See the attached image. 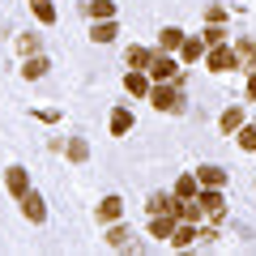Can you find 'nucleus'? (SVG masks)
<instances>
[{"label":"nucleus","instance_id":"nucleus-19","mask_svg":"<svg viewBox=\"0 0 256 256\" xmlns=\"http://www.w3.org/2000/svg\"><path fill=\"white\" fill-rule=\"evenodd\" d=\"M150 56H154L150 47H128V68H146Z\"/></svg>","mask_w":256,"mask_h":256},{"label":"nucleus","instance_id":"nucleus-24","mask_svg":"<svg viewBox=\"0 0 256 256\" xmlns=\"http://www.w3.org/2000/svg\"><path fill=\"white\" fill-rule=\"evenodd\" d=\"M239 146H244L248 154L256 150V124H244V128H239Z\"/></svg>","mask_w":256,"mask_h":256},{"label":"nucleus","instance_id":"nucleus-26","mask_svg":"<svg viewBox=\"0 0 256 256\" xmlns=\"http://www.w3.org/2000/svg\"><path fill=\"white\" fill-rule=\"evenodd\" d=\"M34 116H38V120H47V124H56V120H60V111H52V107H38Z\"/></svg>","mask_w":256,"mask_h":256},{"label":"nucleus","instance_id":"nucleus-12","mask_svg":"<svg viewBox=\"0 0 256 256\" xmlns=\"http://www.w3.org/2000/svg\"><path fill=\"white\" fill-rule=\"evenodd\" d=\"M4 184H9L13 196H22V192H26V166H9V171H4Z\"/></svg>","mask_w":256,"mask_h":256},{"label":"nucleus","instance_id":"nucleus-17","mask_svg":"<svg viewBox=\"0 0 256 256\" xmlns=\"http://www.w3.org/2000/svg\"><path fill=\"white\" fill-rule=\"evenodd\" d=\"M47 64H52L47 56H30V60L22 64V73H26V77H43V73H47Z\"/></svg>","mask_w":256,"mask_h":256},{"label":"nucleus","instance_id":"nucleus-10","mask_svg":"<svg viewBox=\"0 0 256 256\" xmlns=\"http://www.w3.org/2000/svg\"><path fill=\"white\" fill-rule=\"evenodd\" d=\"M171 244H175V248H188V244H196V222H180V226L171 230Z\"/></svg>","mask_w":256,"mask_h":256},{"label":"nucleus","instance_id":"nucleus-9","mask_svg":"<svg viewBox=\"0 0 256 256\" xmlns=\"http://www.w3.org/2000/svg\"><path fill=\"white\" fill-rule=\"evenodd\" d=\"M196 180H201L205 188H222V184H226V171H222V166H196Z\"/></svg>","mask_w":256,"mask_h":256},{"label":"nucleus","instance_id":"nucleus-21","mask_svg":"<svg viewBox=\"0 0 256 256\" xmlns=\"http://www.w3.org/2000/svg\"><path fill=\"white\" fill-rule=\"evenodd\" d=\"M175 196H196V175H180V184H175Z\"/></svg>","mask_w":256,"mask_h":256},{"label":"nucleus","instance_id":"nucleus-14","mask_svg":"<svg viewBox=\"0 0 256 256\" xmlns=\"http://www.w3.org/2000/svg\"><path fill=\"white\" fill-rule=\"evenodd\" d=\"M146 210H150V214H171V210H175V201L166 196V192H154V196L146 201Z\"/></svg>","mask_w":256,"mask_h":256},{"label":"nucleus","instance_id":"nucleus-15","mask_svg":"<svg viewBox=\"0 0 256 256\" xmlns=\"http://www.w3.org/2000/svg\"><path fill=\"white\" fill-rule=\"evenodd\" d=\"M120 210H124V201H120V196H107V201L98 205V218H102V222H116Z\"/></svg>","mask_w":256,"mask_h":256},{"label":"nucleus","instance_id":"nucleus-5","mask_svg":"<svg viewBox=\"0 0 256 256\" xmlns=\"http://www.w3.org/2000/svg\"><path fill=\"white\" fill-rule=\"evenodd\" d=\"M18 201H22V214H26L30 222H43V218H47V205H43V196H38V192H30V188H26Z\"/></svg>","mask_w":256,"mask_h":256},{"label":"nucleus","instance_id":"nucleus-13","mask_svg":"<svg viewBox=\"0 0 256 256\" xmlns=\"http://www.w3.org/2000/svg\"><path fill=\"white\" fill-rule=\"evenodd\" d=\"M239 128H244V111L226 107V111H222V132H239Z\"/></svg>","mask_w":256,"mask_h":256},{"label":"nucleus","instance_id":"nucleus-7","mask_svg":"<svg viewBox=\"0 0 256 256\" xmlns=\"http://www.w3.org/2000/svg\"><path fill=\"white\" fill-rule=\"evenodd\" d=\"M180 52H184V60H205V52H210V43L205 38H196V34H184V43H180Z\"/></svg>","mask_w":256,"mask_h":256},{"label":"nucleus","instance_id":"nucleus-3","mask_svg":"<svg viewBox=\"0 0 256 256\" xmlns=\"http://www.w3.org/2000/svg\"><path fill=\"white\" fill-rule=\"evenodd\" d=\"M196 201H201V214H210L214 222H218V218H226V201H222V192H218V188H205L201 196H196Z\"/></svg>","mask_w":256,"mask_h":256},{"label":"nucleus","instance_id":"nucleus-25","mask_svg":"<svg viewBox=\"0 0 256 256\" xmlns=\"http://www.w3.org/2000/svg\"><path fill=\"white\" fill-rule=\"evenodd\" d=\"M111 13H116L111 0H94V4H90V18H111Z\"/></svg>","mask_w":256,"mask_h":256},{"label":"nucleus","instance_id":"nucleus-27","mask_svg":"<svg viewBox=\"0 0 256 256\" xmlns=\"http://www.w3.org/2000/svg\"><path fill=\"white\" fill-rule=\"evenodd\" d=\"M18 47H22V52H34L38 38H34V34H22V38H18Z\"/></svg>","mask_w":256,"mask_h":256},{"label":"nucleus","instance_id":"nucleus-2","mask_svg":"<svg viewBox=\"0 0 256 256\" xmlns=\"http://www.w3.org/2000/svg\"><path fill=\"white\" fill-rule=\"evenodd\" d=\"M150 102H154L158 111H184V94L175 90V86H150Z\"/></svg>","mask_w":256,"mask_h":256},{"label":"nucleus","instance_id":"nucleus-23","mask_svg":"<svg viewBox=\"0 0 256 256\" xmlns=\"http://www.w3.org/2000/svg\"><path fill=\"white\" fill-rule=\"evenodd\" d=\"M128 235H132L128 226H111V230H107V244H111V248H128Z\"/></svg>","mask_w":256,"mask_h":256},{"label":"nucleus","instance_id":"nucleus-4","mask_svg":"<svg viewBox=\"0 0 256 256\" xmlns=\"http://www.w3.org/2000/svg\"><path fill=\"white\" fill-rule=\"evenodd\" d=\"M146 73L154 77V82H166V77H175V60L166 52H154V56H150V64H146Z\"/></svg>","mask_w":256,"mask_h":256},{"label":"nucleus","instance_id":"nucleus-18","mask_svg":"<svg viewBox=\"0 0 256 256\" xmlns=\"http://www.w3.org/2000/svg\"><path fill=\"white\" fill-rule=\"evenodd\" d=\"M30 4H34V18L43 22V26H52V22H56V4H52V0H30Z\"/></svg>","mask_w":256,"mask_h":256},{"label":"nucleus","instance_id":"nucleus-6","mask_svg":"<svg viewBox=\"0 0 256 256\" xmlns=\"http://www.w3.org/2000/svg\"><path fill=\"white\" fill-rule=\"evenodd\" d=\"M124 86H128V94H132V98H146V94H150V73H146V68H128Z\"/></svg>","mask_w":256,"mask_h":256},{"label":"nucleus","instance_id":"nucleus-22","mask_svg":"<svg viewBox=\"0 0 256 256\" xmlns=\"http://www.w3.org/2000/svg\"><path fill=\"white\" fill-rule=\"evenodd\" d=\"M68 158H73V162H86V158H90V146H86L82 137H73L68 141Z\"/></svg>","mask_w":256,"mask_h":256},{"label":"nucleus","instance_id":"nucleus-20","mask_svg":"<svg viewBox=\"0 0 256 256\" xmlns=\"http://www.w3.org/2000/svg\"><path fill=\"white\" fill-rule=\"evenodd\" d=\"M201 38H205V43H210V47H214V43H226V26H222V22H210Z\"/></svg>","mask_w":256,"mask_h":256},{"label":"nucleus","instance_id":"nucleus-8","mask_svg":"<svg viewBox=\"0 0 256 256\" xmlns=\"http://www.w3.org/2000/svg\"><path fill=\"white\" fill-rule=\"evenodd\" d=\"M128 128H132V111L116 107V111H111V137H128Z\"/></svg>","mask_w":256,"mask_h":256},{"label":"nucleus","instance_id":"nucleus-11","mask_svg":"<svg viewBox=\"0 0 256 256\" xmlns=\"http://www.w3.org/2000/svg\"><path fill=\"white\" fill-rule=\"evenodd\" d=\"M180 43H184V30H175V26L158 30V52H175Z\"/></svg>","mask_w":256,"mask_h":256},{"label":"nucleus","instance_id":"nucleus-1","mask_svg":"<svg viewBox=\"0 0 256 256\" xmlns=\"http://www.w3.org/2000/svg\"><path fill=\"white\" fill-rule=\"evenodd\" d=\"M205 64H210L214 73H235V68H239V56H235V47L214 43L210 52H205Z\"/></svg>","mask_w":256,"mask_h":256},{"label":"nucleus","instance_id":"nucleus-16","mask_svg":"<svg viewBox=\"0 0 256 256\" xmlns=\"http://www.w3.org/2000/svg\"><path fill=\"white\" fill-rule=\"evenodd\" d=\"M116 30H120V26H116V22H111V18H98V26H94L90 34L98 38V43H111V38H116Z\"/></svg>","mask_w":256,"mask_h":256}]
</instances>
